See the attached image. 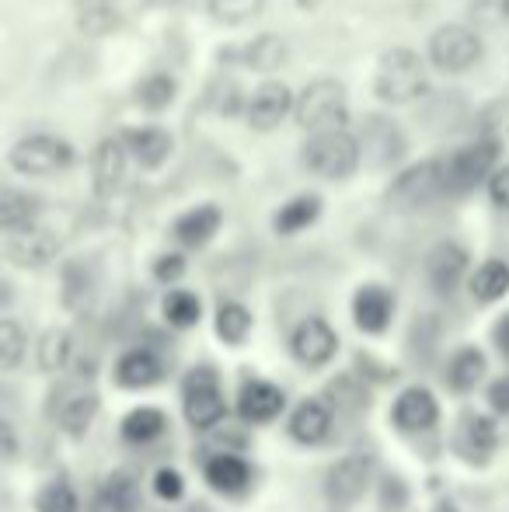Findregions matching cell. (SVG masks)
Here are the masks:
<instances>
[{
  "label": "cell",
  "mask_w": 509,
  "mask_h": 512,
  "mask_svg": "<svg viewBox=\"0 0 509 512\" xmlns=\"http://www.w3.org/2000/svg\"><path fill=\"white\" fill-rule=\"evenodd\" d=\"M182 418L192 432H217L220 425L231 418V401H227V387H224V377L213 363H199L192 370H185L182 377Z\"/></svg>",
  "instance_id": "cell-1"
},
{
  "label": "cell",
  "mask_w": 509,
  "mask_h": 512,
  "mask_svg": "<svg viewBox=\"0 0 509 512\" xmlns=\"http://www.w3.org/2000/svg\"><path fill=\"white\" fill-rule=\"evenodd\" d=\"M102 411V394L84 373H63L49 387L46 418L63 432L67 439H84Z\"/></svg>",
  "instance_id": "cell-2"
},
{
  "label": "cell",
  "mask_w": 509,
  "mask_h": 512,
  "mask_svg": "<svg viewBox=\"0 0 509 512\" xmlns=\"http://www.w3.org/2000/svg\"><path fill=\"white\" fill-rule=\"evenodd\" d=\"M374 95L381 105L401 108L415 105L419 98L429 95V63L419 49L412 46H394L387 49L377 63L374 74Z\"/></svg>",
  "instance_id": "cell-3"
},
{
  "label": "cell",
  "mask_w": 509,
  "mask_h": 512,
  "mask_svg": "<svg viewBox=\"0 0 509 512\" xmlns=\"http://www.w3.org/2000/svg\"><path fill=\"white\" fill-rule=\"evenodd\" d=\"M300 164H304L307 175L321 178V182H346L363 164L360 136L349 133V129L307 133L304 147H300Z\"/></svg>",
  "instance_id": "cell-4"
},
{
  "label": "cell",
  "mask_w": 509,
  "mask_h": 512,
  "mask_svg": "<svg viewBox=\"0 0 509 512\" xmlns=\"http://www.w3.org/2000/svg\"><path fill=\"white\" fill-rule=\"evenodd\" d=\"M349 119V91L339 77H318L293 98V122L307 133L325 129H346Z\"/></svg>",
  "instance_id": "cell-5"
},
{
  "label": "cell",
  "mask_w": 509,
  "mask_h": 512,
  "mask_svg": "<svg viewBox=\"0 0 509 512\" xmlns=\"http://www.w3.org/2000/svg\"><path fill=\"white\" fill-rule=\"evenodd\" d=\"M77 164V150L70 147L63 136L53 133H32L21 136L11 150H7V168L21 178H53L63 175Z\"/></svg>",
  "instance_id": "cell-6"
},
{
  "label": "cell",
  "mask_w": 509,
  "mask_h": 512,
  "mask_svg": "<svg viewBox=\"0 0 509 512\" xmlns=\"http://www.w3.org/2000/svg\"><path fill=\"white\" fill-rule=\"evenodd\" d=\"M499 154H503V143L499 140H475L468 147L454 150L450 161H443V196H471L499 168Z\"/></svg>",
  "instance_id": "cell-7"
},
{
  "label": "cell",
  "mask_w": 509,
  "mask_h": 512,
  "mask_svg": "<svg viewBox=\"0 0 509 512\" xmlns=\"http://www.w3.org/2000/svg\"><path fill=\"white\" fill-rule=\"evenodd\" d=\"M485 53V42H482V32L471 25H440L426 42V63L440 74H464L471 70Z\"/></svg>",
  "instance_id": "cell-8"
},
{
  "label": "cell",
  "mask_w": 509,
  "mask_h": 512,
  "mask_svg": "<svg viewBox=\"0 0 509 512\" xmlns=\"http://www.w3.org/2000/svg\"><path fill=\"white\" fill-rule=\"evenodd\" d=\"M290 356L297 366H304L307 373H318L325 366H332L339 359V349H342V338L335 331V324L328 321L325 314H307L293 324L290 331Z\"/></svg>",
  "instance_id": "cell-9"
},
{
  "label": "cell",
  "mask_w": 509,
  "mask_h": 512,
  "mask_svg": "<svg viewBox=\"0 0 509 512\" xmlns=\"http://www.w3.org/2000/svg\"><path fill=\"white\" fill-rule=\"evenodd\" d=\"M374 488V457L370 453H346L332 460L325 471V499L335 509H353Z\"/></svg>",
  "instance_id": "cell-10"
},
{
  "label": "cell",
  "mask_w": 509,
  "mask_h": 512,
  "mask_svg": "<svg viewBox=\"0 0 509 512\" xmlns=\"http://www.w3.org/2000/svg\"><path fill=\"white\" fill-rule=\"evenodd\" d=\"M234 415L245 429H262V425H272L283 418L286 411V391L269 377H255V373H245L238 384V394H234Z\"/></svg>",
  "instance_id": "cell-11"
},
{
  "label": "cell",
  "mask_w": 509,
  "mask_h": 512,
  "mask_svg": "<svg viewBox=\"0 0 509 512\" xmlns=\"http://www.w3.org/2000/svg\"><path fill=\"white\" fill-rule=\"evenodd\" d=\"M443 405L426 384H408L391 401V429L401 436H426L440 425Z\"/></svg>",
  "instance_id": "cell-12"
},
{
  "label": "cell",
  "mask_w": 509,
  "mask_h": 512,
  "mask_svg": "<svg viewBox=\"0 0 509 512\" xmlns=\"http://www.w3.org/2000/svg\"><path fill=\"white\" fill-rule=\"evenodd\" d=\"M443 196V161H419L408 164L394 175L391 189H387V203L398 209H422L433 199Z\"/></svg>",
  "instance_id": "cell-13"
},
{
  "label": "cell",
  "mask_w": 509,
  "mask_h": 512,
  "mask_svg": "<svg viewBox=\"0 0 509 512\" xmlns=\"http://www.w3.org/2000/svg\"><path fill=\"white\" fill-rule=\"evenodd\" d=\"M168 380V359L154 345H129L112 363V384L119 391H154Z\"/></svg>",
  "instance_id": "cell-14"
},
{
  "label": "cell",
  "mask_w": 509,
  "mask_h": 512,
  "mask_svg": "<svg viewBox=\"0 0 509 512\" xmlns=\"http://www.w3.org/2000/svg\"><path fill=\"white\" fill-rule=\"evenodd\" d=\"M335 405L325 394H311V398L297 401L286 415V436L290 443L304 446V450H314V446L328 443V436L335 432Z\"/></svg>",
  "instance_id": "cell-15"
},
{
  "label": "cell",
  "mask_w": 509,
  "mask_h": 512,
  "mask_svg": "<svg viewBox=\"0 0 509 512\" xmlns=\"http://www.w3.org/2000/svg\"><path fill=\"white\" fill-rule=\"evenodd\" d=\"M349 314H353V324L360 335L381 338L394 324L398 297H394V290L384 283H360L353 293V300H349Z\"/></svg>",
  "instance_id": "cell-16"
},
{
  "label": "cell",
  "mask_w": 509,
  "mask_h": 512,
  "mask_svg": "<svg viewBox=\"0 0 509 512\" xmlns=\"http://www.w3.org/2000/svg\"><path fill=\"white\" fill-rule=\"evenodd\" d=\"M203 481L213 495L220 499H241V495L252 492L255 485V467L241 453H220L210 450L203 457Z\"/></svg>",
  "instance_id": "cell-17"
},
{
  "label": "cell",
  "mask_w": 509,
  "mask_h": 512,
  "mask_svg": "<svg viewBox=\"0 0 509 512\" xmlns=\"http://www.w3.org/2000/svg\"><path fill=\"white\" fill-rule=\"evenodd\" d=\"M471 276V251L457 241H440L426 255V283L436 297H454Z\"/></svg>",
  "instance_id": "cell-18"
},
{
  "label": "cell",
  "mask_w": 509,
  "mask_h": 512,
  "mask_svg": "<svg viewBox=\"0 0 509 512\" xmlns=\"http://www.w3.org/2000/svg\"><path fill=\"white\" fill-rule=\"evenodd\" d=\"M293 98L297 95L290 91V84L276 81V77L262 81L245 102L248 126H252L255 133H272V129H279L286 122V115H293Z\"/></svg>",
  "instance_id": "cell-19"
},
{
  "label": "cell",
  "mask_w": 509,
  "mask_h": 512,
  "mask_svg": "<svg viewBox=\"0 0 509 512\" xmlns=\"http://www.w3.org/2000/svg\"><path fill=\"white\" fill-rule=\"evenodd\" d=\"M60 237L53 234L49 227H32L21 230L14 237H4V258L18 269H46L60 258Z\"/></svg>",
  "instance_id": "cell-20"
},
{
  "label": "cell",
  "mask_w": 509,
  "mask_h": 512,
  "mask_svg": "<svg viewBox=\"0 0 509 512\" xmlns=\"http://www.w3.org/2000/svg\"><path fill=\"white\" fill-rule=\"evenodd\" d=\"M220 230H224V209L217 203H199L175 216V223H171V241L182 251H199V248H206Z\"/></svg>",
  "instance_id": "cell-21"
},
{
  "label": "cell",
  "mask_w": 509,
  "mask_h": 512,
  "mask_svg": "<svg viewBox=\"0 0 509 512\" xmlns=\"http://www.w3.org/2000/svg\"><path fill=\"white\" fill-rule=\"evenodd\" d=\"M123 143L129 161H136L143 171H157L168 164L171 150H175V136L171 129L157 126V122H143V126H129L123 129Z\"/></svg>",
  "instance_id": "cell-22"
},
{
  "label": "cell",
  "mask_w": 509,
  "mask_h": 512,
  "mask_svg": "<svg viewBox=\"0 0 509 512\" xmlns=\"http://www.w3.org/2000/svg\"><path fill=\"white\" fill-rule=\"evenodd\" d=\"M454 450L471 464H489L492 453L499 450V418L485 411H468L457 429Z\"/></svg>",
  "instance_id": "cell-23"
},
{
  "label": "cell",
  "mask_w": 509,
  "mask_h": 512,
  "mask_svg": "<svg viewBox=\"0 0 509 512\" xmlns=\"http://www.w3.org/2000/svg\"><path fill=\"white\" fill-rule=\"evenodd\" d=\"M485 377H489V356L478 345H457L450 352L447 366H443V384H447V391L461 394V398L475 394L485 384Z\"/></svg>",
  "instance_id": "cell-24"
},
{
  "label": "cell",
  "mask_w": 509,
  "mask_h": 512,
  "mask_svg": "<svg viewBox=\"0 0 509 512\" xmlns=\"http://www.w3.org/2000/svg\"><path fill=\"white\" fill-rule=\"evenodd\" d=\"M126 168H129V154H126V143L123 136H105L102 143L95 147L91 154V182H95V192L98 196H112L119 192L126 178Z\"/></svg>",
  "instance_id": "cell-25"
},
{
  "label": "cell",
  "mask_w": 509,
  "mask_h": 512,
  "mask_svg": "<svg viewBox=\"0 0 509 512\" xmlns=\"http://www.w3.org/2000/svg\"><path fill=\"white\" fill-rule=\"evenodd\" d=\"M42 216V196L14 185H0V237H14L21 230L39 227Z\"/></svg>",
  "instance_id": "cell-26"
},
{
  "label": "cell",
  "mask_w": 509,
  "mask_h": 512,
  "mask_svg": "<svg viewBox=\"0 0 509 512\" xmlns=\"http://www.w3.org/2000/svg\"><path fill=\"white\" fill-rule=\"evenodd\" d=\"M321 213H325V199H321L318 192H300V196L286 199V203L272 213V230H276L279 237H297V234H304V230H311L314 223L321 220Z\"/></svg>",
  "instance_id": "cell-27"
},
{
  "label": "cell",
  "mask_w": 509,
  "mask_h": 512,
  "mask_svg": "<svg viewBox=\"0 0 509 512\" xmlns=\"http://www.w3.org/2000/svg\"><path fill=\"white\" fill-rule=\"evenodd\" d=\"M171 418L157 405H136L119 418V439L126 446H154L168 432Z\"/></svg>",
  "instance_id": "cell-28"
},
{
  "label": "cell",
  "mask_w": 509,
  "mask_h": 512,
  "mask_svg": "<svg viewBox=\"0 0 509 512\" xmlns=\"http://www.w3.org/2000/svg\"><path fill=\"white\" fill-rule=\"evenodd\" d=\"M464 286H468L475 304H482V307L499 304L509 293V262L506 258H485V262H478V269H471Z\"/></svg>",
  "instance_id": "cell-29"
},
{
  "label": "cell",
  "mask_w": 509,
  "mask_h": 512,
  "mask_svg": "<svg viewBox=\"0 0 509 512\" xmlns=\"http://www.w3.org/2000/svg\"><path fill=\"white\" fill-rule=\"evenodd\" d=\"M213 331H217V338L227 349L248 345V338H252V331H255L252 307L241 304V300H220L217 310H213Z\"/></svg>",
  "instance_id": "cell-30"
},
{
  "label": "cell",
  "mask_w": 509,
  "mask_h": 512,
  "mask_svg": "<svg viewBox=\"0 0 509 512\" xmlns=\"http://www.w3.org/2000/svg\"><path fill=\"white\" fill-rule=\"evenodd\" d=\"M105 512H140L143 509V488L129 467H116V471L105 474L102 492H98Z\"/></svg>",
  "instance_id": "cell-31"
},
{
  "label": "cell",
  "mask_w": 509,
  "mask_h": 512,
  "mask_svg": "<svg viewBox=\"0 0 509 512\" xmlns=\"http://www.w3.org/2000/svg\"><path fill=\"white\" fill-rule=\"evenodd\" d=\"M35 366L49 377H63L70 373V363H74V335L67 328H49L39 335L35 342Z\"/></svg>",
  "instance_id": "cell-32"
},
{
  "label": "cell",
  "mask_w": 509,
  "mask_h": 512,
  "mask_svg": "<svg viewBox=\"0 0 509 512\" xmlns=\"http://www.w3.org/2000/svg\"><path fill=\"white\" fill-rule=\"evenodd\" d=\"M161 317L168 328L175 331H192L203 321V297L196 290H185V286H175L161 297Z\"/></svg>",
  "instance_id": "cell-33"
},
{
  "label": "cell",
  "mask_w": 509,
  "mask_h": 512,
  "mask_svg": "<svg viewBox=\"0 0 509 512\" xmlns=\"http://www.w3.org/2000/svg\"><path fill=\"white\" fill-rule=\"evenodd\" d=\"M175 98H178V81L168 74V70H154V74L140 77L133 88L136 108H140V112H150V115L168 112V108L175 105Z\"/></svg>",
  "instance_id": "cell-34"
},
{
  "label": "cell",
  "mask_w": 509,
  "mask_h": 512,
  "mask_svg": "<svg viewBox=\"0 0 509 512\" xmlns=\"http://www.w3.org/2000/svg\"><path fill=\"white\" fill-rule=\"evenodd\" d=\"M95 272L88 269V262H81V258H74V262L63 265L60 272V300L67 310H84L91 307V300H95Z\"/></svg>",
  "instance_id": "cell-35"
},
{
  "label": "cell",
  "mask_w": 509,
  "mask_h": 512,
  "mask_svg": "<svg viewBox=\"0 0 509 512\" xmlns=\"http://www.w3.org/2000/svg\"><path fill=\"white\" fill-rule=\"evenodd\" d=\"M286 39L283 35H276V32H262V35H255L252 42L245 46V53H241V60H245V67L248 70H255V74H265V77H272L279 67L286 63Z\"/></svg>",
  "instance_id": "cell-36"
},
{
  "label": "cell",
  "mask_w": 509,
  "mask_h": 512,
  "mask_svg": "<svg viewBox=\"0 0 509 512\" xmlns=\"http://www.w3.org/2000/svg\"><path fill=\"white\" fill-rule=\"evenodd\" d=\"M28 331L14 317H0V373H14L28 359Z\"/></svg>",
  "instance_id": "cell-37"
},
{
  "label": "cell",
  "mask_w": 509,
  "mask_h": 512,
  "mask_svg": "<svg viewBox=\"0 0 509 512\" xmlns=\"http://www.w3.org/2000/svg\"><path fill=\"white\" fill-rule=\"evenodd\" d=\"M35 512H81V495L67 478H49L46 485L35 492L32 502Z\"/></svg>",
  "instance_id": "cell-38"
},
{
  "label": "cell",
  "mask_w": 509,
  "mask_h": 512,
  "mask_svg": "<svg viewBox=\"0 0 509 512\" xmlns=\"http://www.w3.org/2000/svg\"><path fill=\"white\" fill-rule=\"evenodd\" d=\"M269 0H206V14H210L217 25H248L258 14L265 11Z\"/></svg>",
  "instance_id": "cell-39"
},
{
  "label": "cell",
  "mask_w": 509,
  "mask_h": 512,
  "mask_svg": "<svg viewBox=\"0 0 509 512\" xmlns=\"http://www.w3.org/2000/svg\"><path fill=\"white\" fill-rule=\"evenodd\" d=\"M185 488H189L185 474L178 471V467H171V464L157 467V471L150 474V492H154L161 502H168V506H175V502L185 499Z\"/></svg>",
  "instance_id": "cell-40"
},
{
  "label": "cell",
  "mask_w": 509,
  "mask_h": 512,
  "mask_svg": "<svg viewBox=\"0 0 509 512\" xmlns=\"http://www.w3.org/2000/svg\"><path fill=\"white\" fill-rule=\"evenodd\" d=\"M150 272H154V279H157L161 286L175 290V286L185 279V272H189V258H185V251H164V255H157V258H154Z\"/></svg>",
  "instance_id": "cell-41"
},
{
  "label": "cell",
  "mask_w": 509,
  "mask_h": 512,
  "mask_svg": "<svg viewBox=\"0 0 509 512\" xmlns=\"http://www.w3.org/2000/svg\"><path fill=\"white\" fill-rule=\"evenodd\" d=\"M471 28H503L509 25V0H471Z\"/></svg>",
  "instance_id": "cell-42"
},
{
  "label": "cell",
  "mask_w": 509,
  "mask_h": 512,
  "mask_svg": "<svg viewBox=\"0 0 509 512\" xmlns=\"http://www.w3.org/2000/svg\"><path fill=\"white\" fill-rule=\"evenodd\" d=\"M77 28H81V35H91V39H98V35H109L119 28V11L116 7H98V11H77Z\"/></svg>",
  "instance_id": "cell-43"
},
{
  "label": "cell",
  "mask_w": 509,
  "mask_h": 512,
  "mask_svg": "<svg viewBox=\"0 0 509 512\" xmlns=\"http://www.w3.org/2000/svg\"><path fill=\"white\" fill-rule=\"evenodd\" d=\"M377 499H381L384 512H401L412 499V492H408V485L401 478H381L377 481Z\"/></svg>",
  "instance_id": "cell-44"
},
{
  "label": "cell",
  "mask_w": 509,
  "mask_h": 512,
  "mask_svg": "<svg viewBox=\"0 0 509 512\" xmlns=\"http://www.w3.org/2000/svg\"><path fill=\"white\" fill-rule=\"evenodd\" d=\"M18 457H21V432L11 418L0 415V467L14 464Z\"/></svg>",
  "instance_id": "cell-45"
},
{
  "label": "cell",
  "mask_w": 509,
  "mask_h": 512,
  "mask_svg": "<svg viewBox=\"0 0 509 512\" xmlns=\"http://www.w3.org/2000/svg\"><path fill=\"white\" fill-rule=\"evenodd\" d=\"M485 401H489V411L496 418H509V373L489 380V387H485Z\"/></svg>",
  "instance_id": "cell-46"
},
{
  "label": "cell",
  "mask_w": 509,
  "mask_h": 512,
  "mask_svg": "<svg viewBox=\"0 0 509 512\" xmlns=\"http://www.w3.org/2000/svg\"><path fill=\"white\" fill-rule=\"evenodd\" d=\"M485 192H489V203L496 209L509 213V164L492 171V178L485 182Z\"/></svg>",
  "instance_id": "cell-47"
},
{
  "label": "cell",
  "mask_w": 509,
  "mask_h": 512,
  "mask_svg": "<svg viewBox=\"0 0 509 512\" xmlns=\"http://www.w3.org/2000/svg\"><path fill=\"white\" fill-rule=\"evenodd\" d=\"M489 342H492V349L499 352V356L509 363V310H503V314L492 321V328H489Z\"/></svg>",
  "instance_id": "cell-48"
},
{
  "label": "cell",
  "mask_w": 509,
  "mask_h": 512,
  "mask_svg": "<svg viewBox=\"0 0 509 512\" xmlns=\"http://www.w3.org/2000/svg\"><path fill=\"white\" fill-rule=\"evenodd\" d=\"M14 297H18V290H14V283H11V279L0 276V314H4V310L14 304Z\"/></svg>",
  "instance_id": "cell-49"
},
{
  "label": "cell",
  "mask_w": 509,
  "mask_h": 512,
  "mask_svg": "<svg viewBox=\"0 0 509 512\" xmlns=\"http://www.w3.org/2000/svg\"><path fill=\"white\" fill-rule=\"evenodd\" d=\"M77 11H98V7H116V0H74Z\"/></svg>",
  "instance_id": "cell-50"
},
{
  "label": "cell",
  "mask_w": 509,
  "mask_h": 512,
  "mask_svg": "<svg viewBox=\"0 0 509 512\" xmlns=\"http://www.w3.org/2000/svg\"><path fill=\"white\" fill-rule=\"evenodd\" d=\"M433 512H457V506H454V502H440V506H436Z\"/></svg>",
  "instance_id": "cell-51"
}]
</instances>
